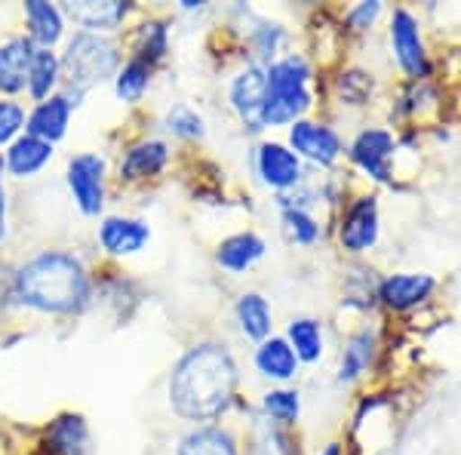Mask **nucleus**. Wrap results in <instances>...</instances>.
<instances>
[{
    "label": "nucleus",
    "instance_id": "1",
    "mask_svg": "<svg viewBox=\"0 0 461 455\" xmlns=\"http://www.w3.org/2000/svg\"><path fill=\"white\" fill-rule=\"evenodd\" d=\"M95 302V274L77 252L41 250L13 268L6 305L41 317H84Z\"/></svg>",
    "mask_w": 461,
    "mask_h": 455
},
{
    "label": "nucleus",
    "instance_id": "2",
    "mask_svg": "<svg viewBox=\"0 0 461 455\" xmlns=\"http://www.w3.org/2000/svg\"><path fill=\"white\" fill-rule=\"evenodd\" d=\"M240 385V367L221 341H197L173 363L167 397L182 422L212 424L230 409Z\"/></svg>",
    "mask_w": 461,
    "mask_h": 455
},
{
    "label": "nucleus",
    "instance_id": "3",
    "mask_svg": "<svg viewBox=\"0 0 461 455\" xmlns=\"http://www.w3.org/2000/svg\"><path fill=\"white\" fill-rule=\"evenodd\" d=\"M59 62H62V89L86 96L117 77L123 65V43L117 37L74 32L65 41Z\"/></svg>",
    "mask_w": 461,
    "mask_h": 455
},
{
    "label": "nucleus",
    "instance_id": "4",
    "mask_svg": "<svg viewBox=\"0 0 461 455\" xmlns=\"http://www.w3.org/2000/svg\"><path fill=\"white\" fill-rule=\"evenodd\" d=\"M267 99L262 111V126H293L304 121L311 108V65L304 56H284L265 68Z\"/></svg>",
    "mask_w": 461,
    "mask_h": 455
},
{
    "label": "nucleus",
    "instance_id": "5",
    "mask_svg": "<svg viewBox=\"0 0 461 455\" xmlns=\"http://www.w3.org/2000/svg\"><path fill=\"white\" fill-rule=\"evenodd\" d=\"M108 158L102 151L71 154L65 167V185H68L71 204L84 219H102L108 206Z\"/></svg>",
    "mask_w": 461,
    "mask_h": 455
},
{
    "label": "nucleus",
    "instance_id": "6",
    "mask_svg": "<svg viewBox=\"0 0 461 455\" xmlns=\"http://www.w3.org/2000/svg\"><path fill=\"white\" fill-rule=\"evenodd\" d=\"M95 243H99L102 256L111 262H123V259L139 256L151 243V225L145 219L126 213H108L95 225Z\"/></svg>",
    "mask_w": 461,
    "mask_h": 455
},
{
    "label": "nucleus",
    "instance_id": "7",
    "mask_svg": "<svg viewBox=\"0 0 461 455\" xmlns=\"http://www.w3.org/2000/svg\"><path fill=\"white\" fill-rule=\"evenodd\" d=\"M62 13L65 19L74 22L77 32L117 37L130 25L136 4L130 0H71V4H62Z\"/></svg>",
    "mask_w": 461,
    "mask_h": 455
},
{
    "label": "nucleus",
    "instance_id": "8",
    "mask_svg": "<svg viewBox=\"0 0 461 455\" xmlns=\"http://www.w3.org/2000/svg\"><path fill=\"white\" fill-rule=\"evenodd\" d=\"M169 145L163 139H139V141H130L126 148H121L117 154V163H114V178L117 185H142V182H151L167 173L169 167Z\"/></svg>",
    "mask_w": 461,
    "mask_h": 455
},
{
    "label": "nucleus",
    "instance_id": "9",
    "mask_svg": "<svg viewBox=\"0 0 461 455\" xmlns=\"http://www.w3.org/2000/svg\"><path fill=\"white\" fill-rule=\"evenodd\" d=\"M34 53L37 47L25 32L6 34L0 41V99H19V96H25Z\"/></svg>",
    "mask_w": 461,
    "mask_h": 455
},
{
    "label": "nucleus",
    "instance_id": "10",
    "mask_svg": "<svg viewBox=\"0 0 461 455\" xmlns=\"http://www.w3.org/2000/svg\"><path fill=\"white\" fill-rule=\"evenodd\" d=\"M265 99H267V77H265V68H258V65H249V68H243L234 80H230L228 102L249 132L265 130L262 126Z\"/></svg>",
    "mask_w": 461,
    "mask_h": 455
},
{
    "label": "nucleus",
    "instance_id": "11",
    "mask_svg": "<svg viewBox=\"0 0 461 455\" xmlns=\"http://www.w3.org/2000/svg\"><path fill=\"white\" fill-rule=\"evenodd\" d=\"M77 105L71 102V96L65 89H59L56 96H50L47 102H37L28 111V121H25V132L47 145H59L71 130V117Z\"/></svg>",
    "mask_w": 461,
    "mask_h": 455
},
{
    "label": "nucleus",
    "instance_id": "12",
    "mask_svg": "<svg viewBox=\"0 0 461 455\" xmlns=\"http://www.w3.org/2000/svg\"><path fill=\"white\" fill-rule=\"evenodd\" d=\"M289 148L299 154V160L304 158L317 167H332L341 154V139L326 123L295 121L289 126Z\"/></svg>",
    "mask_w": 461,
    "mask_h": 455
},
{
    "label": "nucleus",
    "instance_id": "13",
    "mask_svg": "<svg viewBox=\"0 0 461 455\" xmlns=\"http://www.w3.org/2000/svg\"><path fill=\"white\" fill-rule=\"evenodd\" d=\"M22 19H25V34L32 37L37 50H56L59 43L68 41V19H65L59 4L25 0L22 4Z\"/></svg>",
    "mask_w": 461,
    "mask_h": 455
},
{
    "label": "nucleus",
    "instance_id": "14",
    "mask_svg": "<svg viewBox=\"0 0 461 455\" xmlns=\"http://www.w3.org/2000/svg\"><path fill=\"white\" fill-rule=\"evenodd\" d=\"M258 176L267 188L274 191H289L302 182V160L293 148L280 145V141H262L256 154Z\"/></svg>",
    "mask_w": 461,
    "mask_h": 455
},
{
    "label": "nucleus",
    "instance_id": "15",
    "mask_svg": "<svg viewBox=\"0 0 461 455\" xmlns=\"http://www.w3.org/2000/svg\"><path fill=\"white\" fill-rule=\"evenodd\" d=\"M4 169L10 178H19V182H28V178H37L43 173V169L53 163L56 158V145H47V141L28 136V132H22V136L13 141L10 148H4Z\"/></svg>",
    "mask_w": 461,
    "mask_h": 455
},
{
    "label": "nucleus",
    "instance_id": "16",
    "mask_svg": "<svg viewBox=\"0 0 461 455\" xmlns=\"http://www.w3.org/2000/svg\"><path fill=\"white\" fill-rule=\"evenodd\" d=\"M41 450L47 455H89V424L80 413H59L43 428Z\"/></svg>",
    "mask_w": 461,
    "mask_h": 455
},
{
    "label": "nucleus",
    "instance_id": "17",
    "mask_svg": "<svg viewBox=\"0 0 461 455\" xmlns=\"http://www.w3.org/2000/svg\"><path fill=\"white\" fill-rule=\"evenodd\" d=\"M378 237V206L375 197H357L348 206L345 219L339 228V241L348 252H363L375 243Z\"/></svg>",
    "mask_w": 461,
    "mask_h": 455
},
{
    "label": "nucleus",
    "instance_id": "18",
    "mask_svg": "<svg viewBox=\"0 0 461 455\" xmlns=\"http://www.w3.org/2000/svg\"><path fill=\"white\" fill-rule=\"evenodd\" d=\"M391 41H393V50H397V59H400V65H403V71L412 74V77H425L428 56H425V47H421L419 25H415V19L409 16L406 10L393 13Z\"/></svg>",
    "mask_w": 461,
    "mask_h": 455
},
{
    "label": "nucleus",
    "instance_id": "19",
    "mask_svg": "<svg viewBox=\"0 0 461 455\" xmlns=\"http://www.w3.org/2000/svg\"><path fill=\"white\" fill-rule=\"evenodd\" d=\"M265 241L252 231H240V234H230L219 243L215 250V262L225 268L228 274H247L252 265L262 262L265 256Z\"/></svg>",
    "mask_w": 461,
    "mask_h": 455
},
{
    "label": "nucleus",
    "instance_id": "20",
    "mask_svg": "<svg viewBox=\"0 0 461 455\" xmlns=\"http://www.w3.org/2000/svg\"><path fill=\"white\" fill-rule=\"evenodd\" d=\"M393 151V139L384 130H366L354 139L351 145V158L357 167H363L369 176L378 178V182H388V160Z\"/></svg>",
    "mask_w": 461,
    "mask_h": 455
},
{
    "label": "nucleus",
    "instance_id": "21",
    "mask_svg": "<svg viewBox=\"0 0 461 455\" xmlns=\"http://www.w3.org/2000/svg\"><path fill=\"white\" fill-rule=\"evenodd\" d=\"M176 455H240L237 437L219 424H197L178 437Z\"/></svg>",
    "mask_w": 461,
    "mask_h": 455
},
{
    "label": "nucleus",
    "instance_id": "22",
    "mask_svg": "<svg viewBox=\"0 0 461 455\" xmlns=\"http://www.w3.org/2000/svg\"><path fill=\"white\" fill-rule=\"evenodd\" d=\"M158 68L163 59L169 56V28L163 19H145L130 28V53Z\"/></svg>",
    "mask_w": 461,
    "mask_h": 455
},
{
    "label": "nucleus",
    "instance_id": "23",
    "mask_svg": "<svg viewBox=\"0 0 461 455\" xmlns=\"http://www.w3.org/2000/svg\"><path fill=\"white\" fill-rule=\"evenodd\" d=\"M256 369L262 372L265 378H271V382H289V378H295V372H299V357H295V350L289 348L286 339H277V335H271V339H265L262 345L256 348Z\"/></svg>",
    "mask_w": 461,
    "mask_h": 455
},
{
    "label": "nucleus",
    "instance_id": "24",
    "mask_svg": "<svg viewBox=\"0 0 461 455\" xmlns=\"http://www.w3.org/2000/svg\"><path fill=\"white\" fill-rule=\"evenodd\" d=\"M62 89V62H59L56 50H37L32 71H28L25 96L34 102H47L50 96H56Z\"/></svg>",
    "mask_w": 461,
    "mask_h": 455
},
{
    "label": "nucleus",
    "instance_id": "25",
    "mask_svg": "<svg viewBox=\"0 0 461 455\" xmlns=\"http://www.w3.org/2000/svg\"><path fill=\"white\" fill-rule=\"evenodd\" d=\"M430 289H434V280L428 274H397V278H388L382 283L378 298L393 311H406L419 305L421 298H428Z\"/></svg>",
    "mask_w": 461,
    "mask_h": 455
},
{
    "label": "nucleus",
    "instance_id": "26",
    "mask_svg": "<svg viewBox=\"0 0 461 455\" xmlns=\"http://www.w3.org/2000/svg\"><path fill=\"white\" fill-rule=\"evenodd\" d=\"M154 71L148 62H142V59L136 56H126L121 71H117V77L111 80V86H114V96L123 102V105H139V102L145 99L148 86H151L154 80Z\"/></svg>",
    "mask_w": 461,
    "mask_h": 455
},
{
    "label": "nucleus",
    "instance_id": "27",
    "mask_svg": "<svg viewBox=\"0 0 461 455\" xmlns=\"http://www.w3.org/2000/svg\"><path fill=\"white\" fill-rule=\"evenodd\" d=\"M237 323H240V332L247 335V339L258 341L262 345L265 339H271V305H267L265 296L258 293H243L237 298Z\"/></svg>",
    "mask_w": 461,
    "mask_h": 455
},
{
    "label": "nucleus",
    "instance_id": "28",
    "mask_svg": "<svg viewBox=\"0 0 461 455\" xmlns=\"http://www.w3.org/2000/svg\"><path fill=\"white\" fill-rule=\"evenodd\" d=\"M286 341H289V348L295 350L299 363H317L320 357H323V330H320V323L311 317L293 320L286 332Z\"/></svg>",
    "mask_w": 461,
    "mask_h": 455
},
{
    "label": "nucleus",
    "instance_id": "29",
    "mask_svg": "<svg viewBox=\"0 0 461 455\" xmlns=\"http://www.w3.org/2000/svg\"><path fill=\"white\" fill-rule=\"evenodd\" d=\"M375 354V339L369 332H357L351 335V341L341 350V367H339V378L341 382H354L360 372H366L369 360Z\"/></svg>",
    "mask_w": 461,
    "mask_h": 455
},
{
    "label": "nucleus",
    "instance_id": "30",
    "mask_svg": "<svg viewBox=\"0 0 461 455\" xmlns=\"http://www.w3.org/2000/svg\"><path fill=\"white\" fill-rule=\"evenodd\" d=\"M262 406H265L267 419L277 422V424H295L299 422V413H302L299 391H289V387H274V391H267Z\"/></svg>",
    "mask_w": 461,
    "mask_h": 455
},
{
    "label": "nucleus",
    "instance_id": "31",
    "mask_svg": "<svg viewBox=\"0 0 461 455\" xmlns=\"http://www.w3.org/2000/svg\"><path fill=\"white\" fill-rule=\"evenodd\" d=\"M28 111L19 99H0V148H10L25 132Z\"/></svg>",
    "mask_w": 461,
    "mask_h": 455
},
{
    "label": "nucleus",
    "instance_id": "32",
    "mask_svg": "<svg viewBox=\"0 0 461 455\" xmlns=\"http://www.w3.org/2000/svg\"><path fill=\"white\" fill-rule=\"evenodd\" d=\"M167 130L173 132L176 139L197 141V139H203L206 126H203V117H200L194 108H188V105H176V108L167 114Z\"/></svg>",
    "mask_w": 461,
    "mask_h": 455
},
{
    "label": "nucleus",
    "instance_id": "33",
    "mask_svg": "<svg viewBox=\"0 0 461 455\" xmlns=\"http://www.w3.org/2000/svg\"><path fill=\"white\" fill-rule=\"evenodd\" d=\"M256 452L258 455H293V446H289V437L280 431L277 422L262 419L256 428Z\"/></svg>",
    "mask_w": 461,
    "mask_h": 455
},
{
    "label": "nucleus",
    "instance_id": "34",
    "mask_svg": "<svg viewBox=\"0 0 461 455\" xmlns=\"http://www.w3.org/2000/svg\"><path fill=\"white\" fill-rule=\"evenodd\" d=\"M284 228L289 241L299 246H311L320 237V225L304 210H284Z\"/></svg>",
    "mask_w": 461,
    "mask_h": 455
},
{
    "label": "nucleus",
    "instance_id": "35",
    "mask_svg": "<svg viewBox=\"0 0 461 455\" xmlns=\"http://www.w3.org/2000/svg\"><path fill=\"white\" fill-rule=\"evenodd\" d=\"M10 237V191H6V169L4 158H0V246Z\"/></svg>",
    "mask_w": 461,
    "mask_h": 455
},
{
    "label": "nucleus",
    "instance_id": "36",
    "mask_svg": "<svg viewBox=\"0 0 461 455\" xmlns=\"http://www.w3.org/2000/svg\"><path fill=\"white\" fill-rule=\"evenodd\" d=\"M382 13V4H375V0H369V4H360L357 10L348 13V25L354 28V32H363V28L373 25V19Z\"/></svg>",
    "mask_w": 461,
    "mask_h": 455
},
{
    "label": "nucleus",
    "instance_id": "37",
    "mask_svg": "<svg viewBox=\"0 0 461 455\" xmlns=\"http://www.w3.org/2000/svg\"><path fill=\"white\" fill-rule=\"evenodd\" d=\"M320 455H341V446H339V443H330V446H326V450L320 452Z\"/></svg>",
    "mask_w": 461,
    "mask_h": 455
}]
</instances>
